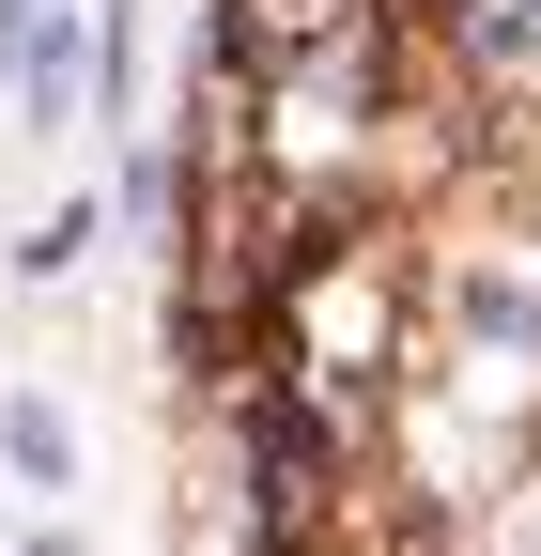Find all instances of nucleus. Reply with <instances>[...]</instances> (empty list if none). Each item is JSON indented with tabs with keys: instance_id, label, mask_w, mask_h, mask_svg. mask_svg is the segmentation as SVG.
<instances>
[{
	"instance_id": "obj_1",
	"label": "nucleus",
	"mask_w": 541,
	"mask_h": 556,
	"mask_svg": "<svg viewBox=\"0 0 541 556\" xmlns=\"http://www.w3.org/2000/svg\"><path fill=\"white\" fill-rule=\"evenodd\" d=\"M78 248H93V217H78V201H62V217H32V232H16V263H32V278H62Z\"/></svg>"
},
{
	"instance_id": "obj_2",
	"label": "nucleus",
	"mask_w": 541,
	"mask_h": 556,
	"mask_svg": "<svg viewBox=\"0 0 541 556\" xmlns=\"http://www.w3.org/2000/svg\"><path fill=\"white\" fill-rule=\"evenodd\" d=\"M0 464H32V479H62V417H32V402H16V417H0Z\"/></svg>"
}]
</instances>
